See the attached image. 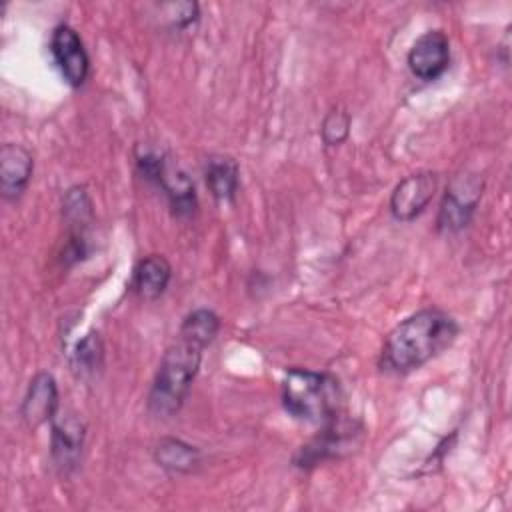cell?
I'll list each match as a JSON object with an SVG mask.
<instances>
[{
    "label": "cell",
    "mask_w": 512,
    "mask_h": 512,
    "mask_svg": "<svg viewBox=\"0 0 512 512\" xmlns=\"http://www.w3.org/2000/svg\"><path fill=\"white\" fill-rule=\"evenodd\" d=\"M324 432H320L310 444L302 446L300 454L296 456V464L300 468H308L318 464L324 458L336 456L342 448L348 446L350 438L354 436V430L350 424H342L338 422V416L330 422L324 424Z\"/></svg>",
    "instance_id": "cell-12"
},
{
    "label": "cell",
    "mask_w": 512,
    "mask_h": 512,
    "mask_svg": "<svg viewBox=\"0 0 512 512\" xmlns=\"http://www.w3.org/2000/svg\"><path fill=\"white\" fill-rule=\"evenodd\" d=\"M482 196V182L474 176H458L446 188L438 212V228L442 232H460L468 226Z\"/></svg>",
    "instance_id": "cell-4"
},
{
    "label": "cell",
    "mask_w": 512,
    "mask_h": 512,
    "mask_svg": "<svg viewBox=\"0 0 512 512\" xmlns=\"http://www.w3.org/2000/svg\"><path fill=\"white\" fill-rule=\"evenodd\" d=\"M350 124H352V118L344 108H332L324 116L322 126H320V134H322L324 144H328V146L342 144L350 134Z\"/></svg>",
    "instance_id": "cell-18"
},
{
    "label": "cell",
    "mask_w": 512,
    "mask_h": 512,
    "mask_svg": "<svg viewBox=\"0 0 512 512\" xmlns=\"http://www.w3.org/2000/svg\"><path fill=\"white\" fill-rule=\"evenodd\" d=\"M172 14H168L170 24L176 28H186L192 22L198 20V4L196 2H178V4H166Z\"/></svg>",
    "instance_id": "cell-19"
},
{
    "label": "cell",
    "mask_w": 512,
    "mask_h": 512,
    "mask_svg": "<svg viewBox=\"0 0 512 512\" xmlns=\"http://www.w3.org/2000/svg\"><path fill=\"white\" fill-rule=\"evenodd\" d=\"M84 446V424L68 414L60 420H52V442H50V454L54 460V466L68 474L72 472L82 456Z\"/></svg>",
    "instance_id": "cell-9"
},
{
    "label": "cell",
    "mask_w": 512,
    "mask_h": 512,
    "mask_svg": "<svg viewBox=\"0 0 512 512\" xmlns=\"http://www.w3.org/2000/svg\"><path fill=\"white\" fill-rule=\"evenodd\" d=\"M218 330H220L218 314L208 308H198L184 318L180 326V338L200 348H206L216 338Z\"/></svg>",
    "instance_id": "cell-15"
},
{
    "label": "cell",
    "mask_w": 512,
    "mask_h": 512,
    "mask_svg": "<svg viewBox=\"0 0 512 512\" xmlns=\"http://www.w3.org/2000/svg\"><path fill=\"white\" fill-rule=\"evenodd\" d=\"M144 178L146 180L150 178V182H154L166 192L170 206L178 216H190L194 212L196 194H194L192 180L178 166H172L170 162H166L164 156L156 158V162L148 168Z\"/></svg>",
    "instance_id": "cell-8"
},
{
    "label": "cell",
    "mask_w": 512,
    "mask_h": 512,
    "mask_svg": "<svg viewBox=\"0 0 512 512\" xmlns=\"http://www.w3.org/2000/svg\"><path fill=\"white\" fill-rule=\"evenodd\" d=\"M170 278V262L160 254H150L136 264L132 276V290L140 300H156L166 292Z\"/></svg>",
    "instance_id": "cell-13"
},
{
    "label": "cell",
    "mask_w": 512,
    "mask_h": 512,
    "mask_svg": "<svg viewBox=\"0 0 512 512\" xmlns=\"http://www.w3.org/2000/svg\"><path fill=\"white\" fill-rule=\"evenodd\" d=\"M458 322L438 308H424L402 320L386 338L380 366L386 372L406 374L444 352L458 336Z\"/></svg>",
    "instance_id": "cell-1"
},
{
    "label": "cell",
    "mask_w": 512,
    "mask_h": 512,
    "mask_svg": "<svg viewBox=\"0 0 512 512\" xmlns=\"http://www.w3.org/2000/svg\"><path fill=\"white\" fill-rule=\"evenodd\" d=\"M340 382L326 372L290 368L282 382V404L290 416L304 422L326 424L340 412Z\"/></svg>",
    "instance_id": "cell-2"
},
{
    "label": "cell",
    "mask_w": 512,
    "mask_h": 512,
    "mask_svg": "<svg viewBox=\"0 0 512 512\" xmlns=\"http://www.w3.org/2000/svg\"><path fill=\"white\" fill-rule=\"evenodd\" d=\"M202 350L204 348L180 338L164 352L148 392V410L154 416L168 418L180 410L198 374Z\"/></svg>",
    "instance_id": "cell-3"
},
{
    "label": "cell",
    "mask_w": 512,
    "mask_h": 512,
    "mask_svg": "<svg viewBox=\"0 0 512 512\" xmlns=\"http://www.w3.org/2000/svg\"><path fill=\"white\" fill-rule=\"evenodd\" d=\"M438 178L432 172L410 174L400 180L390 196V212L400 222H412L432 202Z\"/></svg>",
    "instance_id": "cell-6"
},
{
    "label": "cell",
    "mask_w": 512,
    "mask_h": 512,
    "mask_svg": "<svg viewBox=\"0 0 512 512\" xmlns=\"http://www.w3.org/2000/svg\"><path fill=\"white\" fill-rule=\"evenodd\" d=\"M240 170L234 158L214 154L204 164V180L210 194L220 202L234 200L240 182Z\"/></svg>",
    "instance_id": "cell-14"
},
{
    "label": "cell",
    "mask_w": 512,
    "mask_h": 512,
    "mask_svg": "<svg viewBox=\"0 0 512 512\" xmlns=\"http://www.w3.org/2000/svg\"><path fill=\"white\" fill-rule=\"evenodd\" d=\"M104 364V346L96 332L86 334L72 352V368L80 376L96 374Z\"/></svg>",
    "instance_id": "cell-17"
},
{
    "label": "cell",
    "mask_w": 512,
    "mask_h": 512,
    "mask_svg": "<svg viewBox=\"0 0 512 512\" xmlns=\"http://www.w3.org/2000/svg\"><path fill=\"white\" fill-rule=\"evenodd\" d=\"M198 448L178 440V438H164L154 450V458L162 468L174 472H188L198 464Z\"/></svg>",
    "instance_id": "cell-16"
},
{
    "label": "cell",
    "mask_w": 512,
    "mask_h": 512,
    "mask_svg": "<svg viewBox=\"0 0 512 512\" xmlns=\"http://www.w3.org/2000/svg\"><path fill=\"white\" fill-rule=\"evenodd\" d=\"M34 170L32 154L20 144H4L0 150V188L6 200H18Z\"/></svg>",
    "instance_id": "cell-11"
},
{
    "label": "cell",
    "mask_w": 512,
    "mask_h": 512,
    "mask_svg": "<svg viewBox=\"0 0 512 512\" xmlns=\"http://www.w3.org/2000/svg\"><path fill=\"white\" fill-rule=\"evenodd\" d=\"M50 54L62 74V78L72 86L78 88L86 82L90 72V60L86 48L74 28L68 24H60L54 28L50 38Z\"/></svg>",
    "instance_id": "cell-5"
},
{
    "label": "cell",
    "mask_w": 512,
    "mask_h": 512,
    "mask_svg": "<svg viewBox=\"0 0 512 512\" xmlns=\"http://www.w3.org/2000/svg\"><path fill=\"white\" fill-rule=\"evenodd\" d=\"M58 412V386L52 374L40 372L30 380L20 414L30 428L52 422Z\"/></svg>",
    "instance_id": "cell-10"
},
{
    "label": "cell",
    "mask_w": 512,
    "mask_h": 512,
    "mask_svg": "<svg viewBox=\"0 0 512 512\" xmlns=\"http://www.w3.org/2000/svg\"><path fill=\"white\" fill-rule=\"evenodd\" d=\"M450 64V42L442 30L424 32L408 52V68L420 80H436Z\"/></svg>",
    "instance_id": "cell-7"
}]
</instances>
